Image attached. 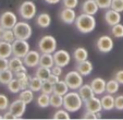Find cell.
<instances>
[{"mask_svg": "<svg viewBox=\"0 0 123 120\" xmlns=\"http://www.w3.org/2000/svg\"><path fill=\"white\" fill-rule=\"evenodd\" d=\"M74 24L79 32H81L82 34H88L96 28V19L92 14L82 13L76 16Z\"/></svg>", "mask_w": 123, "mask_h": 120, "instance_id": "1", "label": "cell"}, {"mask_svg": "<svg viewBox=\"0 0 123 120\" xmlns=\"http://www.w3.org/2000/svg\"><path fill=\"white\" fill-rule=\"evenodd\" d=\"M84 100L80 96L79 92H68L63 96V108L68 110L69 113H76L77 110L83 107Z\"/></svg>", "mask_w": 123, "mask_h": 120, "instance_id": "2", "label": "cell"}, {"mask_svg": "<svg viewBox=\"0 0 123 120\" xmlns=\"http://www.w3.org/2000/svg\"><path fill=\"white\" fill-rule=\"evenodd\" d=\"M57 39L52 35H45L38 42V49L42 53H54L57 50Z\"/></svg>", "mask_w": 123, "mask_h": 120, "instance_id": "3", "label": "cell"}, {"mask_svg": "<svg viewBox=\"0 0 123 120\" xmlns=\"http://www.w3.org/2000/svg\"><path fill=\"white\" fill-rule=\"evenodd\" d=\"M37 13V8L33 1L31 0H26L20 5L19 7V14L23 20L30 21L32 19H34Z\"/></svg>", "mask_w": 123, "mask_h": 120, "instance_id": "4", "label": "cell"}, {"mask_svg": "<svg viewBox=\"0 0 123 120\" xmlns=\"http://www.w3.org/2000/svg\"><path fill=\"white\" fill-rule=\"evenodd\" d=\"M64 81H65V83L68 84V86H69V88L71 91L79 90L84 83L83 75H82L79 71H76V70L68 72L64 78Z\"/></svg>", "mask_w": 123, "mask_h": 120, "instance_id": "5", "label": "cell"}, {"mask_svg": "<svg viewBox=\"0 0 123 120\" xmlns=\"http://www.w3.org/2000/svg\"><path fill=\"white\" fill-rule=\"evenodd\" d=\"M13 32L18 39L27 40V39L32 36L33 28H32V26L30 25V23H27V22H25V21H21L15 24V26L13 27Z\"/></svg>", "mask_w": 123, "mask_h": 120, "instance_id": "6", "label": "cell"}, {"mask_svg": "<svg viewBox=\"0 0 123 120\" xmlns=\"http://www.w3.org/2000/svg\"><path fill=\"white\" fill-rule=\"evenodd\" d=\"M30 50H31L30 44H28L27 40L16 38L15 40L12 43V53H13V56H15V57L24 58Z\"/></svg>", "mask_w": 123, "mask_h": 120, "instance_id": "7", "label": "cell"}, {"mask_svg": "<svg viewBox=\"0 0 123 120\" xmlns=\"http://www.w3.org/2000/svg\"><path fill=\"white\" fill-rule=\"evenodd\" d=\"M113 39L109 35H102L96 42V47L102 53H108L113 49Z\"/></svg>", "mask_w": 123, "mask_h": 120, "instance_id": "8", "label": "cell"}, {"mask_svg": "<svg viewBox=\"0 0 123 120\" xmlns=\"http://www.w3.org/2000/svg\"><path fill=\"white\" fill-rule=\"evenodd\" d=\"M54 59H55V65L60 66V67L64 68L67 67L68 65L71 61V55L68 50L65 49H59V50H56L54 53Z\"/></svg>", "mask_w": 123, "mask_h": 120, "instance_id": "9", "label": "cell"}, {"mask_svg": "<svg viewBox=\"0 0 123 120\" xmlns=\"http://www.w3.org/2000/svg\"><path fill=\"white\" fill-rule=\"evenodd\" d=\"M18 23L16 14L12 11H5L0 15V25L3 28H13Z\"/></svg>", "mask_w": 123, "mask_h": 120, "instance_id": "10", "label": "cell"}, {"mask_svg": "<svg viewBox=\"0 0 123 120\" xmlns=\"http://www.w3.org/2000/svg\"><path fill=\"white\" fill-rule=\"evenodd\" d=\"M26 103H24L22 99H20V98H18V99H15L14 102H12L11 104H10V106H9V111H11L12 113H13L14 116H15L18 119L19 118H22L23 117V115L25 113V111H26Z\"/></svg>", "mask_w": 123, "mask_h": 120, "instance_id": "11", "label": "cell"}, {"mask_svg": "<svg viewBox=\"0 0 123 120\" xmlns=\"http://www.w3.org/2000/svg\"><path fill=\"white\" fill-rule=\"evenodd\" d=\"M40 55L39 51L37 50H30L26 56L23 58L24 65L28 68H35L39 66V60H40Z\"/></svg>", "mask_w": 123, "mask_h": 120, "instance_id": "12", "label": "cell"}, {"mask_svg": "<svg viewBox=\"0 0 123 120\" xmlns=\"http://www.w3.org/2000/svg\"><path fill=\"white\" fill-rule=\"evenodd\" d=\"M76 12L74 9L71 8H63L61 10L59 18L64 24H74L75 20H76Z\"/></svg>", "mask_w": 123, "mask_h": 120, "instance_id": "13", "label": "cell"}, {"mask_svg": "<svg viewBox=\"0 0 123 120\" xmlns=\"http://www.w3.org/2000/svg\"><path fill=\"white\" fill-rule=\"evenodd\" d=\"M84 107H85L86 110L93 111V113H99V111L104 110L101 105V100H100V98H97L96 95L94 97H92V98L85 100L84 102Z\"/></svg>", "mask_w": 123, "mask_h": 120, "instance_id": "14", "label": "cell"}, {"mask_svg": "<svg viewBox=\"0 0 123 120\" xmlns=\"http://www.w3.org/2000/svg\"><path fill=\"white\" fill-rule=\"evenodd\" d=\"M89 84H91L95 95H102L104 93H106V84H107V81H105V79L97 76V78L93 79Z\"/></svg>", "mask_w": 123, "mask_h": 120, "instance_id": "15", "label": "cell"}, {"mask_svg": "<svg viewBox=\"0 0 123 120\" xmlns=\"http://www.w3.org/2000/svg\"><path fill=\"white\" fill-rule=\"evenodd\" d=\"M105 21L109 26H113L121 22V13L113 9H107L105 13Z\"/></svg>", "mask_w": 123, "mask_h": 120, "instance_id": "16", "label": "cell"}, {"mask_svg": "<svg viewBox=\"0 0 123 120\" xmlns=\"http://www.w3.org/2000/svg\"><path fill=\"white\" fill-rule=\"evenodd\" d=\"M99 10L96 0H85L83 3L81 5V11L82 13H86V14H92L95 15Z\"/></svg>", "mask_w": 123, "mask_h": 120, "instance_id": "17", "label": "cell"}, {"mask_svg": "<svg viewBox=\"0 0 123 120\" xmlns=\"http://www.w3.org/2000/svg\"><path fill=\"white\" fill-rule=\"evenodd\" d=\"M75 70L79 71L83 76H87V75H89V74L93 72L94 67H93V63H92L88 59H86V60H84V61L77 62L76 69Z\"/></svg>", "mask_w": 123, "mask_h": 120, "instance_id": "18", "label": "cell"}, {"mask_svg": "<svg viewBox=\"0 0 123 120\" xmlns=\"http://www.w3.org/2000/svg\"><path fill=\"white\" fill-rule=\"evenodd\" d=\"M104 110H112L116 107V97H113L112 94H105L100 98Z\"/></svg>", "mask_w": 123, "mask_h": 120, "instance_id": "19", "label": "cell"}, {"mask_svg": "<svg viewBox=\"0 0 123 120\" xmlns=\"http://www.w3.org/2000/svg\"><path fill=\"white\" fill-rule=\"evenodd\" d=\"M79 94H80V96L82 97V99H83L84 102L95 96V93H94L91 84H83V85L79 88Z\"/></svg>", "mask_w": 123, "mask_h": 120, "instance_id": "20", "label": "cell"}, {"mask_svg": "<svg viewBox=\"0 0 123 120\" xmlns=\"http://www.w3.org/2000/svg\"><path fill=\"white\" fill-rule=\"evenodd\" d=\"M36 24L42 28H47L51 24V16L48 13H40L36 16Z\"/></svg>", "mask_w": 123, "mask_h": 120, "instance_id": "21", "label": "cell"}, {"mask_svg": "<svg viewBox=\"0 0 123 120\" xmlns=\"http://www.w3.org/2000/svg\"><path fill=\"white\" fill-rule=\"evenodd\" d=\"M13 56L12 53V44L6 40H0V57L3 58H10Z\"/></svg>", "mask_w": 123, "mask_h": 120, "instance_id": "22", "label": "cell"}, {"mask_svg": "<svg viewBox=\"0 0 123 120\" xmlns=\"http://www.w3.org/2000/svg\"><path fill=\"white\" fill-rule=\"evenodd\" d=\"M39 66L51 69L55 66L54 55L52 53H42L40 55V60H39Z\"/></svg>", "mask_w": 123, "mask_h": 120, "instance_id": "23", "label": "cell"}, {"mask_svg": "<svg viewBox=\"0 0 123 120\" xmlns=\"http://www.w3.org/2000/svg\"><path fill=\"white\" fill-rule=\"evenodd\" d=\"M73 58H74V60L76 62L84 61V60H86L88 58V51L86 50L84 47H77L73 51Z\"/></svg>", "mask_w": 123, "mask_h": 120, "instance_id": "24", "label": "cell"}, {"mask_svg": "<svg viewBox=\"0 0 123 120\" xmlns=\"http://www.w3.org/2000/svg\"><path fill=\"white\" fill-rule=\"evenodd\" d=\"M69 86L68 84L65 83L64 80H59L56 84H54V93L56 94H59V95H62L64 96L68 92H69Z\"/></svg>", "mask_w": 123, "mask_h": 120, "instance_id": "25", "label": "cell"}, {"mask_svg": "<svg viewBox=\"0 0 123 120\" xmlns=\"http://www.w3.org/2000/svg\"><path fill=\"white\" fill-rule=\"evenodd\" d=\"M23 66H24V61L22 58L13 56L12 58L9 59V69L11 70V71H13V72L18 71V70H19L20 68H22Z\"/></svg>", "mask_w": 123, "mask_h": 120, "instance_id": "26", "label": "cell"}, {"mask_svg": "<svg viewBox=\"0 0 123 120\" xmlns=\"http://www.w3.org/2000/svg\"><path fill=\"white\" fill-rule=\"evenodd\" d=\"M120 85H121V84L117 81L116 79H111V80L107 81V84H106V93L114 95L116 93L119 92Z\"/></svg>", "mask_w": 123, "mask_h": 120, "instance_id": "27", "label": "cell"}, {"mask_svg": "<svg viewBox=\"0 0 123 120\" xmlns=\"http://www.w3.org/2000/svg\"><path fill=\"white\" fill-rule=\"evenodd\" d=\"M19 98L22 99L24 103H26V104L28 105L30 103H32L33 99H34V92H33L30 87L25 88V90H21V92L19 93Z\"/></svg>", "mask_w": 123, "mask_h": 120, "instance_id": "28", "label": "cell"}, {"mask_svg": "<svg viewBox=\"0 0 123 120\" xmlns=\"http://www.w3.org/2000/svg\"><path fill=\"white\" fill-rule=\"evenodd\" d=\"M43 83L44 81L40 80L38 76H31L30 79V86L28 87L33 91V92H40L42 91V87H43Z\"/></svg>", "mask_w": 123, "mask_h": 120, "instance_id": "29", "label": "cell"}, {"mask_svg": "<svg viewBox=\"0 0 123 120\" xmlns=\"http://www.w3.org/2000/svg\"><path fill=\"white\" fill-rule=\"evenodd\" d=\"M50 74H51V69L50 68H46V67H43V66L37 67L36 68V71H35V75L38 76L40 80H43V81L48 80V78H49Z\"/></svg>", "mask_w": 123, "mask_h": 120, "instance_id": "30", "label": "cell"}, {"mask_svg": "<svg viewBox=\"0 0 123 120\" xmlns=\"http://www.w3.org/2000/svg\"><path fill=\"white\" fill-rule=\"evenodd\" d=\"M36 104L40 108H47L50 106V95L42 93L39 96L36 98Z\"/></svg>", "mask_w": 123, "mask_h": 120, "instance_id": "31", "label": "cell"}, {"mask_svg": "<svg viewBox=\"0 0 123 120\" xmlns=\"http://www.w3.org/2000/svg\"><path fill=\"white\" fill-rule=\"evenodd\" d=\"M50 106L54 108H61L63 107V96L62 95L52 93L50 94Z\"/></svg>", "mask_w": 123, "mask_h": 120, "instance_id": "32", "label": "cell"}, {"mask_svg": "<svg viewBox=\"0 0 123 120\" xmlns=\"http://www.w3.org/2000/svg\"><path fill=\"white\" fill-rule=\"evenodd\" d=\"M7 88L9 90L10 93L12 94H18V93L21 92V85H20V82H19V79L13 78L9 83L7 84Z\"/></svg>", "mask_w": 123, "mask_h": 120, "instance_id": "33", "label": "cell"}, {"mask_svg": "<svg viewBox=\"0 0 123 120\" xmlns=\"http://www.w3.org/2000/svg\"><path fill=\"white\" fill-rule=\"evenodd\" d=\"M13 78H15V76H14V72L11 71L10 69H7V70H5V71L0 72V83L1 84L7 85Z\"/></svg>", "mask_w": 123, "mask_h": 120, "instance_id": "34", "label": "cell"}, {"mask_svg": "<svg viewBox=\"0 0 123 120\" xmlns=\"http://www.w3.org/2000/svg\"><path fill=\"white\" fill-rule=\"evenodd\" d=\"M52 119H56V120H68V119H71L70 117V113L65 109H59L57 110L56 113L52 115Z\"/></svg>", "mask_w": 123, "mask_h": 120, "instance_id": "35", "label": "cell"}, {"mask_svg": "<svg viewBox=\"0 0 123 120\" xmlns=\"http://www.w3.org/2000/svg\"><path fill=\"white\" fill-rule=\"evenodd\" d=\"M15 39L16 37L13 32V28H5V32H3L2 35V40H6V42H9L12 44Z\"/></svg>", "mask_w": 123, "mask_h": 120, "instance_id": "36", "label": "cell"}, {"mask_svg": "<svg viewBox=\"0 0 123 120\" xmlns=\"http://www.w3.org/2000/svg\"><path fill=\"white\" fill-rule=\"evenodd\" d=\"M111 34L116 38H123V24H121V22L111 26Z\"/></svg>", "mask_w": 123, "mask_h": 120, "instance_id": "37", "label": "cell"}, {"mask_svg": "<svg viewBox=\"0 0 123 120\" xmlns=\"http://www.w3.org/2000/svg\"><path fill=\"white\" fill-rule=\"evenodd\" d=\"M10 106L9 103V98H8L7 95L5 94H0V111L7 110Z\"/></svg>", "mask_w": 123, "mask_h": 120, "instance_id": "38", "label": "cell"}, {"mask_svg": "<svg viewBox=\"0 0 123 120\" xmlns=\"http://www.w3.org/2000/svg\"><path fill=\"white\" fill-rule=\"evenodd\" d=\"M40 92L45 93V94H49V95L52 94V93H54V84L50 83L48 80L44 81V83H43L42 91H40Z\"/></svg>", "mask_w": 123, "mask_h": 120, "instance_id": "39", "label": "cell"}, {"mask_svg": "<svg viewBox=\"0 0 123 120\" xmlns=\"http://www.w3.org/2000/svg\"><path fill=\"white\" fill-rule=\"evenodd\" d=\"M111 9L116 10L118 12H123V0H112L111 2Z\"/></svg>", "mask_w": 123, "mask_h": 120, "instance_id": "40", "label": "cell"}, {"mask_svg": "<svg viewBox=\"0 0 123 120\" xmlns=\"http://www.w3.org/2000/svg\"><path fill=\"white\" fill-rule=\"evenodd\" d=\"M96 2H97L99 9L107 10V9H110V7H111L112 0H96Z\"/></svg>", "mask_w": 123, "mask_h": 120, "instance_id": "41", "label": "cell"}, {"mask_svg": "<svg viewBox=\"0 0 123 120\" xmlns=\"http://www.w3.org/2000/svg\"><path fill=\"white\" fill-rule=\"evenodd\" d=\"M62 6L64 8L75 9L79 6V0H62Z\"/></svg>", "mask_w": 123, "mask_h": 120, "instance_id": "42", "label": "cell"}, {"mask_svg": "<svg viewBox=\"0 0 123 120\" xmlns=\"http://www.w3.org/2000/svg\"><path fill=\"white\" fill-rule=\"evenodd\" d=\"M30 79H31L30 75H26V76H23V78L19 79V82H20V85H21L22 90L28 88V86H30Z\"/></svg>", "mask_w": 123, "mask_h": 120, "instance_id": "43", "label": "cell"}, {"mask_svg": "<svg viewBox=\"0 0 123 120\" xmlns=\"http://www.w3.org/2000/svg\"><path fill=\"white\" fill-rule=\"evenodd\" d=\"M28 75L27 73V69H26V66L24 65L22 68H20L18 71L14 72V76H15L16 79H20V78H23V76H26Z\"/></svg>", "mask_w": 123, "mask_h": 120, "instance_id": "44", "label": "cell"}, {"mask_svg": "<svg viewBox=\"0 0 123 120\" xmlns=\"http://www.w3.org/2000/svg\"><path fill=\"white\" fill-rule=\"evenodd\" d=\"M9 69V58L0 57V72Z\"/></svg>", "mask_w": 123, "mask_h": 120, "instance_id": "45", "label": "cell"}, {"mask_svg": "<svg viewBox=\"0 0 123 120\" xmlns=\"http://www.w3.org/2000/svg\"><path fill=\"white\" fill-rule=\"evenodd\" d=\"M117 110H123V95H119L116 97V107Z\"/></svg>", "mask_w": 123, "mask_h": 120, "instance_id": "46", "label": "cell"}, {"mask_svg": "<svg viewBox=\"0 0 123 120\" xmlns=\"http://www.w3.org/2000/svg\"><path fill=\"white\" fill-rule=\"evenodd\" d=\"M83 119H88V120H94V119H97V115L96 113H93V111H88L86 110V113L83 115Z\"/></svg>", "mask_w": 123, "mask_h": 120, "instance_id": "47", "label": "cell"}, {"mask_svg": "<svg viewBox=\"0 0 123 120\" xmlns=\"http://www.w3.org/2000/svg\"><path fill=\"white\" fill-rule=\"evenodd\" d=\"M114 79H116L121 85H123V69L119 70V71H117L116 73H114Z\"/></svg>", "mask_w": 123, "mask_h": 120, "instance_id": "48", "label": "cell"}, {"mask_svg": "<svg viewBox=\"0 0 123 120\" xmlns=\"http://www.w3.org/2000/svg\"><path fill=\"white\" fill-rule=\"evenodd\" d=\"M62 72H63L62 67H60V66H57V65H55L54 67L51 68V73L56 74V75H58V76H61V74H62Z\"/></svg>", "mask_w": 123, "mask_h": 120, "instance_id": "49", "label": "cell"}, {"mask_svg": "<svg viewBox=\"0 0 123 120\" xmlns=\"http://www.w3.org/2000/svg\"><path fill=\"white\" fill-rule=\"evenodd\" d=\"M59 80H60V76L56 75V74H54V73H51L50 75H49V78H48V81L50 82V83H52V84H56Z\"/></svg>", "mask_w": 123, "mask_h": 120, "instance_id": "50", "label": "cell"}, {"mask_svg": "<svg viewBox=\"0 0 123 120\" xmlns=\"http://www.w3.org/2000/svg\"><path fill=\"white\" fill-rule=\"evenodd\" d=\"M3 119H8V120H13V119H18V118L15 117V116L13 115V113H11V111L8 110L7 113H3Z\"/></svg>", "mask_w": 123, "mask_h": 120, "instance_id": "51", "label": "cell"}, {"mask_svg": "<svg viewBox=\"0 0 123 120\" xmlns=\"http://www.w3.org/2000/svg\"><path fill=\"white\" fill-rule=\"evenodd\" d=\"M46 3H48V5H57V3H59L61 1V0H44Z\"/></svg>", "mask_w": 123, "mask_h": 120, "instance_id": "52", "label": "cell"}, {"mask_svg": "<svg viewBox=\"0 0 123 120\" xmlns=\"http://www.w3.org/2000/svg\"><path fill=\"white\" fill-rule=\"evenodd\" d=\"M3 32H5V28H3L2 26L0 25V40L2 39V35H3Z\"/></svg>", "mask_w": 123, "mask_h": 120, "instance_id": "53", "label": "cell"}, {"mask_svg": "<svg viewBox=\"0 0 123 120\" xmlns=\"http://www.w3.org/2000/svg\"><path fill=\"white\" fill-rule=\"evenodd\" d=\"M96 115H97V119H101V111H99V113H96Z\"/></svg>", "mask_w": 123, "mask_h": 120, "instance_id": "54", "label": "cell"}, {"mask_svg": "<svg viewBox=\"0 0 123 120\" xmlns=\"http://www.w3.org/2000/svg\"><path fill=\"white\" fill-rule=\"evenodd\" d=\"M0 119H3V115H0Z\"/></svg>", "mask_w": 123, "mask_h": 120, "instance_id": "55", "label": "cell"}, {"mask_svg": "<svg viewBox=\"0 0 123 120\" xmlns=\"http://www.w3.org/2000/svg\"><path fill=\"white\" fill-rule=\"evenodd\" d=\"M0 84H1V83H0Z\"/></svg>", "mask_w": 123, "mask_h": 120, "instance_id": "56", "label": "cell"}]
</instances>
